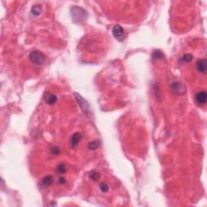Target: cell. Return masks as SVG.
Segmentation results:
<instances>
[{"label": "cell", "instance_id": "8992f818", "mask_svg": "<svg viewBox=\"0 0 207 207\" xmlns=\"http://www.w3.org/2000/svg\"><path fill=\"white\" fill-rule=\"evenodd\" d=\"M195 101L199 106H203L206 104L207 94L206 92H199L195 96Z\"/></svg>", "mask_w": 207, "mask_h": 207}, {"label": "cell", "instance_id": "9c48e42d", "mask_svg": "<svg viewBox=\"0 0 207 207\" xmlns=\"http://www.w3.org/2000/svg\"><path fill=\"white\" fill-rule=\"evenodd\" d=\"M41 11H42V8H41V5H33V8L31 9V15L33 16H38L41 13Z\"/></svg>", "mask_w": 207, "mask_h": 207}, {"label": "cell", "instance_id": "6da1fadb", "mask_svg": "<svg viewBox=\"0 0 207 207\" xmlns=\"http://www.w3.org/2000/svg\"><path fill=\"white\" fill-rule=\"evenodd\" d=\"M70 12H71V16L73 18V20L76 23H81L83 20H85L87 17V14L85 10L79 7L72 8Z\"/></svg>", "mask_w": 207, "mask_h": 207}, {"label": "cell", "instance_id": "277c9868", "mask_svg": "<svg viewBox=\"0 0 207 207\" xmlns=\"http://www.w3.org/2000/svg\"><path fill=\"white\" fill-rule=\"evenodd\" d=\"M74 96H75V99H76L77 102L79 103V105L80 106L82 110L83 111V113H85L87 115H88L90 113V107L88 103L87 102L85 99H83V98L79 94L74 93Z\"/></svg>", "mask_w": 207, "mask_h": 207}, {"label": "cell", "instance_id": "5b68a950", "mask_svg": "<svg viewBox=\"0 0 207 207\" xmlns=\"http://www.w3.org/2000/svg\"><path fill=\"white\" fill-rule=\"evenodd\" d=\"M113 37L118 40V41H122L125 37V31L120 25H115L113 29Z\"/></svg>", "mask_w": 207, "mask_h": 207}, {"label": "cell", "instance_id": "52a82bcc", "mask_svg": "<svg viewBox=\"0 0 207 207\" xmlns=\"http://www.w3.org/2000/svg\"><path fill=\"white\" fill-rule=\"evenodd\" d=\"M206 65H207V61L206 59H201V60H198L197 64H196V66H197V69L198 70L200 73L202 74H206Z\"/></svg>", "mask_w": 207, "mask_h": 207}, {"label": "cell", "instance_id": "7a4b0ae2", "mask_svg": "<svg viewBox=\"0 0 207 207\" xmlns=\"http://www.w3.org/2000/svg\"><path fill=\"white\" fill-rule=\"evenodd\" d=\"M29 59H30V61H32L33 64L40 66L44 63V61L45 60V55L41 52H40V51L34 50V51H32L30 53V54H29Z\"/></svg>", "mask_w": 207, "mask_h": 207}, {"label": "cell", "instance_id": "30bf717a", "mask_svg": "<svg viewBox=\"0 0 207 207\" xmlns=\"http://www.w3.org/2000/svg\"><path fill=\"white\" fill-rule=\"evenodd\" d=\"M57 98L55 95L53 94H47L46 96H45V101L48 105H53L57 102Z\"/></svg>", "mask_w": 207, "mask_h": 207}, {"label": "cell", "instance_id": "e0dca14e", "mask_svg": "<svg viewBox=\"0 0 207 207\" xmlns=\"http://www.w3.org/2000/svg\"><path fill=\"white\" fill-rule=\"evenodd\" d=\"M100 190L103 193H107L109 191V185L106 183L103 182L100 184Z\"/></svg>", "mask_w": 207, "mask_h": 207}, {"label": "cell", "instance_id": "ac0fdd59", "mask_svg": "<svg viewBox=\"0 0 207 207\" xmlns=\"http://www.w3.org/2000/svg\"><path fill=\"white\" fill-rule=\"evenodd\" d=\"M51 153L53 154H54V155H57V154H60V150H59V148H57V147H56V146H53V147H52L51 148Z\"/></svg>", "mask_w": 207, "mask_h": 207}, {"label": "cell", "instance_id": "ba28073f", "mask_svg": "<svg viewBox=\"0 0 207 207\" xmlns=\"http://www.w3.org/2000/svg\"><path fill=\"white\" fill-rule=\"evenodd\" d=\"M82 139V134L80 133H74V134L71 136L70 138V146H76L79 143V142L81 141Z\"/></svg>", "mask_w": 207, "mask_h": 207}, {"label": "cell", "instance_id": "d6986e66", "mask_svg": "<svg viewBox=\"0 0 207 207\" xmlns=\"http://www.w3.org/2000/svg\"><path fill=\"white\" fill-rule=\"evenodd\" d=\"M58 183H59V184H65V183H66V179L63 178V177H60V178L58 179Z\"/></svg>", "mask_w": 207, "mask_h": 207}, {"label": "cell", "instance_id": "2e32d148", "mask_svg": "<svg viewBox=\"0 0 207 207\" xmlns=\"http://www.w3.org/2000/svg\"><path fill=\"white\" fill-rule=\"evenodd\" d=\"M57 172H59V173H64L66 171V166L64 163H61L57 166Z\"/></svg>", "mask_w": 207, "mask_h": 207}, {"label": "cell", "instance_id": "4fadbf2b", "mask_svg": "<svg viewBox=\"0 0 207 207\" xmlns=\"http://www.w3.org/2000/svg\"><path fill=\"white\" fill-rule=\"evenodd\" d=\"M89 176H90V178L92 179V180H94V181H96V180H98L100 179V173L98 172L97 171L94 170V171H92L90 172Z\"/></svg>", "mask_w": 207, "mask_h": 207}, {"label": "cell", "instance_id": "7c38bea8", "mask_svg": "<svg viewBox=\"0 0 207 207\" xmlns=\"http://www.w3.org/2000/svg\"><path fill=\"white\" fill-rule=\"evenodd\" d=\"M99 146H100V142L97 141V140H95V141H92V142H90L89 144H88V148L92 150H96Z\"/></svg>", "mask_w": 207, "mask_h": 207}, {"label": "cell", "instance_id": "5bb4252c", "mask_svg": "<svg viewBox=\"0 0 207 207\" xmlns=\"http://www.w3.org/2000/svg\"><path fill=\"white\" fill-rule=\"evenodd\" d=\"M152 57L154 59H162L163 57V54L161 51L159 50H154L152 53Z\"/></svg>", "mask_w": 207, "mask_h": 207}, {"label": "cell", "instance_id": "8fae6325", "mask_svg": "<svg viewBox=\"0 0 207 207\" xmlns=\"http://www.w3.org/2000/svg\"><path fill=\"white\" fill-rule=\"evenodd\" d=\"M53 176H45L44 178L42 179V184L45 187L49 186V185H51V184H53Z\"/></svg>", "mask_w": 207, "mask_h": 207}, {"label": "cell", "instance_id": "3957f363", "mask_svg": "<svg viewBox=\"0 0 207 207\" xmlns=\"http://www.w3.org/2000/svg\"><path fill=\"white\" fill-rule=\"evenodd\" d=\"M171 90L173 93L176 94V95H183L186 92L184 85L181 82L178 81V80H176V81H173L171 83Z\"/></svg>", "mask_w": 207, "mask_h": 207}, {"label": "cell", "instance_id": "9a60e30c", "mask_svg": "<svg viewBox=\"0 0 207 207\" xmlns=\"http://www.w3.org/2000/svg\"><path fill=\"white\" fill-rule=\"evenodd\" d=\"M193 55L190 54V53H186V54H184L182 57H181V61H184V62H189L193 60Z\"/></svg>", "mask_w": 207, "mask_h": 207}]
</instances>
